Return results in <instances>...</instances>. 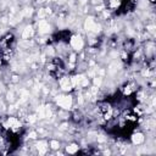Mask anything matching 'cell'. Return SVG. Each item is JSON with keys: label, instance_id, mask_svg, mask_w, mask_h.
<instances>
[{"label": "cell", "instance_id": "1", "mask_svg": "<svg viewBox=\"0 0 156 156\" xmlns=\"http://www.w3.org/2000/svg\"><path fill=\"white\" fill-rule=\"evenodd\" d=\"M48 71H49V73H50L51 77L58 78V77H61V74L65 71V65L61 61V58H58V57L52 58L50 61V63L48 65Z\"/></svg>", "mask_w": 156, "mask_h": 156}, {"label": "cell", "instance_id": "2", "mask_svg": "<svg viewBox=\"0 0 156 156\" xmlns=\"http://www.w3.org/2000/svg\"><path fill=\"white\" fill-rule=\"evenodd\" d=\"M136 0H121L118 5V13H127L132 11L135 6Z\"/></svg>", "mask_w": 156, "mask_h": 156}]
</instances>
